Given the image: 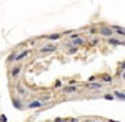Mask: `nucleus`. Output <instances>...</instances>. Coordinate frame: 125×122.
Wrapping results in <instances>:
<instances>
[{"label": "nucleus", "instance_id": "nucleus-3", "mask_svg": "<svg viewBox=\"0 0 125 122\" xmlns=\"http://www.w3.org/2000/svg\"><path fill=\"white\" fill-rule=\"evenodd\" d=\"M100 33L106 36H112V29L111 28H100Z\"/></svg>", "mask_w": 125, "mask_h": 122}, {"label": "nucleus", "instance_id": "nucleus-9", "mask_svg": "<svg viewBox=\"0 0 125 122\" xmlns=\"http://www.w3.org/2000/svg\"><path fill=\"white\" fill-rule=\"evenodd\" d=\"M47 38H48V39H58L60 36H58L57 33H52V35H50V36H47Z\"/></svg>", "mask_w": 125, "mask_h": 122}, {"label": "nucleus", "instance_id": "nucleus-11", "mask_svg": "<svg viewBox=\"0 0 125 122\" xmlns=\"http://www.w3.org/2000/svg\"><path fill=\"white\" fill-rule=\"evenodd\" d=\"M18 90H19V93H23V92H25L22 87H21V86H18Z\"/></svg>", "mask_w": 125, "mask_h": 122}, {"label": "nucleus", "instance_id": "nucleus-6", "mask_svg": "<svg viewBox=\"0 0 125 122\" xmlns=\"http://www.w3.org/2000/svg\"><path fill=\"white\" fill-rule=\"evenodd\" d=\"M73 45H82L83 44V39L82 38H73V42H71Z\"/></svg>", "mask_w": 125, "mask_h": 122}, {"label": "nucleus", "instance_id": "nucleus-12", "mask_svg": "<svg viewBox=\"0 0 125 122\" xmlns=\"http://www.w3.org/2000/svg\"><path fill=\"white\" fill-rule=\"evenodd\" d=\"M122 77H124V79H125V73H124V74H122Z\"/></svg>", "mask_w": 125, "mask_h": 122}, {"label": "nucleus", "instance_id": "nucleus-7", "mask_svg": "<svg viewBox=\"0 0 125 122\" xmlns=\"http://www.w3.org/2000/svg\"><path fill=\"white\" fill-rule=\"evenodd\" d=\"M76 90H77L76 86H70V87H65V89H64L65 93H73V92H76Z\"/></svg>", "mask_w": 125, "mask_h": 122}, {"label": "nucleus", "instance_id": "nucleus-1", "mask_svg": "<svg viewBox=\"0 0 125 122\" xmlns=\"http://www.w3.org/2000/svg\"><path fill=\"white\" fill-rule=\"evenodd\" d=\"M28 54H29V51H28V50H23V51H21L19 54H16V57L13 58V61H21L22 58H25Z\"/></svg>", "mask_w": 125, "mask_h": 122}, {"label": "nucleus", "instance_id": "nucleus-2", "mask_svg": "<svg viewBox=\"0 0 125 122\" xmlns=\"http://www.w3.org/2000/svg\"><path fill=\"white\" fill-rule=\"evenodd\" d=\"M41 106H42V102L41 100H35V102H31L28 105V108H31V109H36V108H41Z\"/></svg>", "mask_w": 125, "mask_h": 122}, {"label": "nucleus", "instance_id": "nucleus-10", "mask_svg": "<svg viewBox=\"0 0 125 122\" xmlns=\"http://www.w3.org/2000/svg\"><path fill=\"white\" fill-rule=\"evenodd\" d=\"M89 87H97V89H99V87H102V84H99V83L96 84V83H93V84H89Z\"/></svg>", "mask_w": 125, "mask_h": 122}, {"label": "nucleus", "instance_id": "nucleus-4", "mask_svg": "<svg viewBox=\"0 0 125 122\" xmlns=\"http://www.w3.org/2000/svg\"><path fill=\"white\" fill-rule=\"evenodd\" d=\"M54 50H55V47H54V45H47V47L41 48V50H39V52H50V51H54Z\"/></svg>", "mask_w": 125, "mask_h": 122}, {"label": "nucleus", "instance_id": "nucleus-5", "mask_svg": "<svg viewBox=\"0 0 125 122\" xmlns=\"http://www.w3.org/2000/svg\"><path fill=\"white\" fill-rule=\"evenodd\" d=\"M19 73H21V65H18V67H15V68H12V76H13V77H16V76H19Z\"/></svg>", "mask_w": 125, "mask_h": 122}, {"label": "nucleus", "instance_id": "nucleus-8", "mask_svg": "<svg viewBox=\"0 0 125 122\" xmlns=\"http://www.w3.org/2000/svg\"><path fill=\"white\" fill-rule=\"evenodd\" d=\"M114 29L116 30V32H118L119 35H124V36H125V29H122V28H119V26H114Z\"/></svg>", "mask_w": 125, "mask_h": 122}]
</instances>
